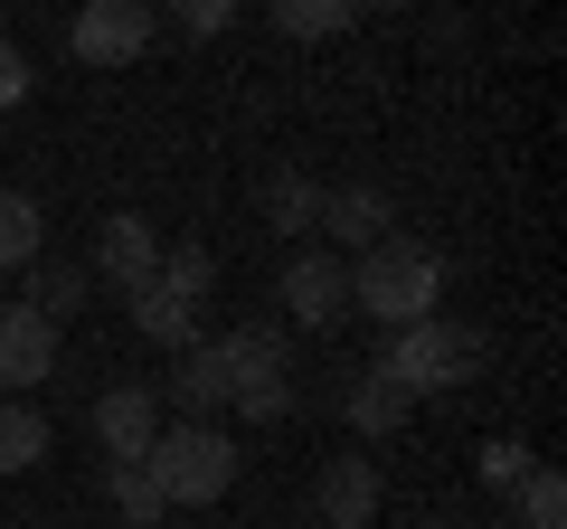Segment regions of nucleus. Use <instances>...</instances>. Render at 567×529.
Listing matches in <instances>:
<instances>
[{
  "label": "nucleus",
  "mask_w": 567,
  "mask_h": 529,
  "mask_svg": "<svg viewBox=\"0 0 567 529\" xmlns=\"http://www.w3.org/2000/svg\"><path fill=\"white\" fill-rule=\"evenodd\" d=\"M208 360H218L227 416H246V426H284V416H293V360H284V331L246 322V331H227V341H208Z\"/></svg>",
  "instance_id": "3"
},
{
  "label": "nucleus",
  "mask_w": 567,
  "mask_h": 529,
  "mask_svg": "<svg viewBox=\"0 0 567 529\" xmlns=\"http://www.w3.org/2000/svg\"><path fill=\"white\" fill-rule=\"evenodd\" d=\"M152 39H162V10H142V0H85L76 29H66V48L85 66H133Z\"/></svg>",
  "instance_id": "6"
},
{
  "label": "nucleus",
  "mask_w": 567,
  "mask_h": 529,
  "mask_svg": "<svg viewBox=\"0 0 567 529\" xmlns=\"http://www.w3.org/2000/svg\"><path fill=\"white\" fill-rule=\"evenodd\" d=\"M48 454V416L29 407V397H10V407H0V473H29Z\"/></svg>",
  "instance_id": "17"
},
{
  "label": "nucleus",
  "mask_w": 567,
  "mask_h": 529,
  "mask_svg": "<svg viewBox=\"0 0 567 529\" xmlns=\"http://www.w3.org/2000/svg\"><path fill=\"white\" fill-rule=\"evenodd\" d=\"M142 473H152L162 510H208V501H227V483H237V445H227L218 426H162L152 454H142Z\"/></svg>",
  "instance_id": "4"
},
{
  "label": "nucleus",
  "mask_w": 567,
  "mask_h": 529,
  "mask_svg": "<svg viewBox=\"0 0 567 529\" xmlns=\"http://www.w3.org/2000/svg\"><path fill=\"white\" fill-rule=\"evenodd\" d=\"M227 20H237V10H227V0H189V10H181V29H189V39H218Z\"/></svg>",
  "instance_id": "24"
},
{
  "label": "nucleus",
  "mask_w": 567,
  "mask_h": 529,
  "mask_svg": "<svg viewBox=\"0 0 567 529\" xmlns=\"http://www.w3.org/2000/svg\"><path fill=\"white\" fill-rule=\"evenodd\" d=\"M39 378H58V322H39L29 303H0V387L29 397Z\"/></svg>",
  "instance_id": "9"
},
{
  "label": "nucleus",
  "mask_w": 567,
  "mask_h": 529,
  "mask_svg": "<svg viewBox=\"0 0 567 529\" xmlns=\"http://www.w3.org/2000/svg\"><path fill=\"white\" fill-rule=\"evenodd\" d=\"M341 416L369 435V445H379V435H398V426H406V397L379 378V369H350V387H341Z\"/></svg>",
  "instance_id": "14"
},
{
  "label": "nucleus",
  "mask_w": 567,
  "mask_h": 529,
  "mask_svg": "<svg viewBox=\"0 0 567 529\" xmlns=\"http://www.w3.org/2000/svg\"><path fill=\"white\" fill-rule=\"evenodd\" d=\"M529 464H539V454H529L520 435H492V445H483V483H492V491H520Z\"/></svg>",
  "instance_id": "22"
},
{
  "label": "nucleus",
  "mask_w": 567,
  "mask_h": 529,
  "mask_svg": "<svg viewBox=\"0 0 567 529\" xmlns=\"http://www.w3.org/2000/svg\"><path fill=\"white\" fill-rule=\"evenodd\" d=\"M312 510H322V529H369L379 520V464L369 454H331L322 483H312Z\"/></svg>",
  "instance_id": "11"
},
{
  "label": "nucleus",
  "mask_w": 567,
  "mask_h": 529,
  "mask_svg": "<svg viewBox=\"0 0 567 529\" xmlns=\"http://www.w3.org/2000/svg\"><path fill=\"white\" fill-rule=\"evenodd\" d=\"M388 218H398V208H388V189L379 180H341V189H322V218H312V237H331V256H369V246L388 237Z\"/></svg>",
  "instance_id": "8"
},
{
  "label": "nucleus",
  "mask_w": 567,
  "mask_h": 529,
  "mask_svg": "<svg viewBox=\"0 0 567 529\" xmlns=\"http://www.w3.org/2000/svg\"><path fill=\"white\" fill-rule=\"evenodd\" d=\"M275 29H284V39H341L350 0H275Z\"/></svg>",
  "instance_id": "21"
},
{
  "label": "nucleus",
  "mask_w": 567,
  "mask_h": 529,
  "mask_svg": "<svg viewBox=\"0 0 567 529\" xmlns=\"http://www.w3.org/2000/svg\"><path fill=\"white\" fill-rule=\"evenodd\" d=\"M104 491H114L123 529H162V520H171V510H162V491H152V473H142V464H104Z\"/></svg>",
  "instance_id": "18"
},
{
  "label": "nucleus",
  "mask_w": 567,
  "mask_h": 529,
  "mask_svg": "<svg viewBox=\"0 0 567 529\" xmlns=\"http://www.w3.org/2000/svg\"><path fill=\"white\" fill-rule=\"evenodd\" d=\"M20 303L39 312V322H66V312L85 303V264H76V256H39V264L20 274Z\"/></svg>",
  "instance_id": "13"
},
{
  "label": "nucleus",
  "mask_w": 567,
  "mask_h": 529,
  "mask_svg": "<svg viewBox=\"0 0 567 529\" xmlns=\"http://www.w3.org/2000/svg\"><path fill=\"white\" fill-rule=\"evenodd\" d=\"M284 312L303 331H331L350 312V264L331 246H303V256H284Z\"/></svg>",
  "instance_id": "7"
},
{
  "label": "nucleus",
  "mask_w": 567,
  "mask_h": 529,
  "mask_svg": "<svg viewBox=\"0 0 567 529\" xmlns=\"http://www.w3.org/2000/svg\"><path fill=\"white\" fill-rule=\"evenodd\" d=\"M39 256H48V218H39V199H29V189H0V264H10V274H29Z\"/></svg>",
  "instance_id": "15"
},
{
  "label": "nucleus",
  "mask_w": 567,
  "mask_h": 529,
  "mask_svg": "<svg viewBox=\"0 0 567 529\" xmlns=\"http://www.w3.org/2000/svg\"><path fill=\"white\" fill-rule=\"evenodd\" d=\"M265 218H275L284 237H312V218H322V189H312L303 170H275V180H265Z\"/></svg>",
  "instance_id": "16"
},
{
  "label": "nucleus",
  "mask_w": 567,
  "mask_h": 529,
  "mask_svg": "<svg viewBox=\"0 0 567 529\" xmlns=\"http://www.w3.org/2000/svg\"><path fill=\"white\" fill-rule=\"evenodd\" d=\"M162 274V227L133 218V208H114V218L95 227V256H85V284H114L123 303H133L142 284Z\"/></svg>",
  "instance_id": "5"
},
{
  "label": "nucleus",
  "mask_w": 567,
  "mask_h": 529,
  "mask_svg": "<svg viewBox=\"0 0 567 529\" xmlns=\"http://www.w3.org/2000/svg\"><path fill=\"white\" fill-rule=\"evenodd\" d=\"M152 435H162V397H152V387H104L95 397V445L114 454V464H142V454H152Z\"/></svg>",
  "instance_id": "10"
},
{
  "label": "nucleus",
  "mask_w": 567,
  "mask_h": 529,
  "mask_svg": "<svg viewBox=\"0 0 567 529\" xmlns=\"http://www.w3.org/2000/svg\"><path fill=\"white\" fill-rule=\"evenodd\" d=\"M29 95V58H20V48H10V39H0V114H10V104H20Z\"/></svg>",
  "instance_id": "23"
},
{
  "label": "nucleus",
  "mask_w": 567,
  "mask_h": 529,
  "mask_svg": "<svg viewBox=\"0 0 567 529\" xmlns=\"http://www.w3.org/2000/svg\"><path fill=\"white\" fill-rule=\"evenodd\" d=\"M369 369H379L406 407H416V397H445V387H473V378H483V331L454 322V312H435V322H416V331H388V350H379Z\"/></svg>",
  "instance_id": "2"
},
{
  "label": "nucleus",
  "mask_w": 567,
  "mask_h": 529,
  "mask_svg": "<svg viewBox=\"0 0 567 529\" xmlns=\"http://www.w3.org/2000/svg\"><path fill=\"white\" fill-rule=\"evenodd\" d=\"M162 284H171V293H189V303H208V284H218V256H208L199 237L162 246Z\"/></svg>",
  "instance_id": "20"
},
{
  "label": "nucleus",
  "mask_w": 567,
  "mask_h": 529,
  "mask_svg": "<svg viewBox=\"0 0 567 529\" xmlns=\"http://www.w3.org/2000/svg\"><path fill=\"white\" fill-rule=\"evenodd\" d=\"M520 529H567V473L558 464L520 473Z\"/></svg>",
  "instance_id": "19"
},
{
  "label": "nucleus",
  "mask_w": 567,
  "mask_h": 529,
  "mask_svg": "<svg viewBox=\"0 0 567 529\" xmlns=\"http://www.w3.org/2000/svg\"><path fill=\"white\" fill-rule=\"evenodd\" d=\"M133 331H142L152 350H189V341H199V303H189V293H171L162 274H152V284L133 293Z\"/></svg>",
  "instance_id": "12"
},
{
  "label": "nucleus",
  "mask_w": 567,
  "mask_h": 529,
  "mask_svg": "<svg viewBox=\"0 0 567 529\" xmlns=\"http://www.w3.org/2000/svg\"><path fill=\"white\" fill-rule=\"evenodd\" d=\"M350 303H360L379 331L435 322V312H445V246H425V237H406V227H388V237L350 264Z\"/></svg>",
  "instance_id": "1"
}]
</instances>
